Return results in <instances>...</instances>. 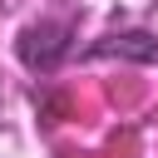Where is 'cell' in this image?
I'll return each instance as SVG.
<instances>
[{"label":"cell","instance_id":"1","mask_svg":"<svg viewBox=\"0 0 158 158\" xmlns=\"http://www.w3.org/2000/svg\"><path fill=\"white\" fill-rule=\"evenodd\" d=\"M74 54V20H30L15 35V59L30 74H54L64 59Z\"/></svg>","mask_w":158,"mask_h":158},{"label":"cell","instance_id":"2","mask_svg":"<svg viewBox=\"0 0 158 158\" xmlns=\"http://www.w3.org/2000/svg\"><path fill=\"white\" fill-rule=\"evenodd\" d=\"M84 59H128V64H158V35L153 30H109L99 35Z\"/></svg>","mask_w":158,"mask_h":158}]
</instances>
